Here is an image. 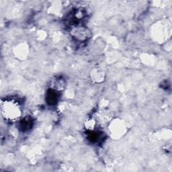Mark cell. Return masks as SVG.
Returning a JSON list of instances; mask_svg holds the SVG:
<instances>
[{
  "label": "cell",
  "mask_w": 172,
  "mask_h": 172,
  "mask_svg": "<svg viewBox=\"0 0 172 172\" xmlns=\"http://www.w3.org/2000/svg\"><path fill=\"white\" fill-rule=\"evenodd\" d=\"M22 110L19 103L13 100H5L2 103V114L5 119L17 120L21 116Z\"/></svg>",
  "instance_id": "6da1fadb"
},
{
  "label": "cell",
  "mask_w": 172,
  "mask_h": 172,
  "mask_svg": "<svg viewBox=\"0 0 172 172\" xmlns=\"http://www.w3.org/2000/svg\"><path fill=\"white\" fill-rule=\"evenodd\" d=\"M20 127L23 131L28 130L32 127V120L31 118H24L22 120Z\"/></svg>",
  "instance_id": "7a4b0ae2"
},
{
  "label": "cell",
  "mask_w": 172,
  "mask_h": 172,
  "mask_svg": "<svg viewBox=\"0 0 172 172\" xmlns=\"http://www.w3.org/2000/svg\"><path fill=\"white\" fill-rule=\"evenodd\" d=\"M57 91L52 89L51 92H49L48 93L47 98H48V102L49 104H54L55 102H57Z\"/></svg>",
  "instance_id": "3957f363"
}]
</instances>
